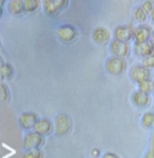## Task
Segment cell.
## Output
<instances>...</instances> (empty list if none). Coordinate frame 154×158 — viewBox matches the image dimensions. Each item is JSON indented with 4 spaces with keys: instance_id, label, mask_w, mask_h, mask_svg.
Here are the masks:
<instances>
[{
    "instance_id": "1",
    "label": "cell",
    "mask_w": 154,
    "mask_h": 158,
    "mask_svg": "<svg viewBox=\"0 0 154 158\" xmlns=\"http://www.w3.org/2000/svg\"><path fill=\"white\" fill-rule=\"evenodd\" d=\"M43 136L39 135L38 133H30L25 137V140H23V147L26 150H36L39 149L40 147L43 145Z\"/></svg>"
},
{
    "instance_id": "2",
    "label": "cell",
    "mask_w": 154,
    "mask_h": 158,
    "mask_svg": "<svg viewBox=\"0 0 154 158\" xmlns=\"http://www.w3.org/2000/svg\"><path fill=\"white\" fill-rule=\"evenodd\" d=\"M71 126H72V121L70 119V117L67 115H60L56 119L55 132L59 136L66 135V134H68L70 132Z\"/></svg>"
},
{
    "instance_id": "3",
    "label": "cell",
    "mask_w": 154,
    "mask_h": 158,
    "mask_svg": "<svg viewBox=\"0 0 154 158\" xmlns=\"http://www.w3.org/2000/svg\"><path fill=\"white\" fill-rule=\"evenodd\" d=\"M130 74H131V79L138 84L143 83V82H145V81H148L151 77L150 70L147 69V68H145L144 66L132 67L131 71H130Z\"/></svg>"
},
{
    "instance_id": "4",
    "label": "cell",
    "mask_w": 154,
    "mask_h": 158,
    "mask_svg": "<svg viewBox=\"0 0 154 158\" xmlns=\"http://www.w3.org/2000/svg\"><path fill=\"white\" fill-rule=\"evenodd\" d=\"M68 4V0H44V12L48 15H55Z\"/></svg>"
},
{
    "instance_id": "5",
    "label": "cell",
    "mask_w": 154,
    "mask_h": 158,
    "mask_svg": "<svg viewBox=\"0 0 154 158\" xmlns=\"http://www.w3.org/2000/svg\"><path fill=\"white\" fill-rule=\"evenodd\" d=\"M126 63L120 57H112L107 62V69L113 75H119L124 72Z\"/></svg>"
},
{
    "instance_id": "6",
    "label": "cell",
    "mask_w": 154,
    "mask_h": 158,
    "mask_svg": "<svg viewBox=\"0 0 154 158\" xmlns=\"http://www.w3.org/2000/svg\"><path fill=\"white\" fill-rule=\"evenodd\" d=\"M58 34L59 38L64 43H71L75 40L77 32H76V29L74 28L73 26L71 25H64L61 26L58 29Z\"/></svg>"
},
{
    "instance_id": "7",
    "label": "cell",
    "mask_w": 154,
    "mask_h": 158,
    "mask_svg": "<svg viewBox=\"0 0 154 158\" xmlns=\"http://www.w3.org/2000/svg\"><path fill=\"white\" fill-rule=\"evenodd\" d=\"M111 50L112 53L117 57H125L128 56L130 52V47L127 43L121 42L118 40H114L111 44Z\"/></svg>"
},
{
    "instance_id": "8",
    "label": "cell",
    "mask_w": 154,
    "mask_h": 158,
    "mask_svg": "<svg viewBox=\"0 0 154 158\" xmlns=\"http://www.w3.org/2000/svg\"><path fill=\"white\" fill-rule=\"evenodd\" d=\"M135 54L139 57H148L154 54L153 43H136L135 44Z\"/></svg>"
},
{
    "instance_id": "9",
    "label": "cell",
    "mask_w": 154,
    "mask_h": 158,
    "mask_svg": "<svg viewBox=\"0 0 154 158\" xmlns=\"http://www.w3.org/2000/svg\"><path fill=\"white\" fill-rule=\"evenodd\" d=\"M19 122H20V125L25 130L35 128V126L38 122L37 115L34 113H23L21 114L20 118H19Z\"/></svg>"
},
{
    "instance_id": "10",
    "label": "cell",
    "mask_w": 154,
    "mask_h": 158,
    "mask_svg": "<svg viewBox=\"0 0 154 158\" xmlns=\"http://www.w3.org/2000/svg\"><path fill=\"white\" fill-rule=\"evenodd\" d=\"M134 36V31L130 26H120L115 29V37L121 42H129Z\"/></svg>"
},
{
    "instance_id": "11",
    "label": "cell",
    "mask_w": 154,
    "mask_h": 158,
    "mask_svg": "<svg viewBox=\"0 0 154 158\" xmlns=\"http://www.w3.org/2000/svg\"><path fill=\"white\" fill-rule=\"evenodd\" d=\"M134 37L136 43H146L149 42L151 37V30L147 26H139L134 31Z\"/></svg>"
},
{
    "instance_id": "12",
    "label": "cell",
    "mask_w": 154,
    "mask_h": 158,
    "mask_svg": "<svg viewBox=\"0 0 154 158\" xmlns=\"http://www.w3.org/2000/svg\"><path fill=\"white\" fill-rule=\"evenodd\" d=\"M132 101L137 107L144 108L150 104V97L148 94H145L143 91H136L132 96Z\"/></svg>"
},
{
    "instance_id": "13",
    "label": "cell",
    "mask_w": 154,
    "mask_h": 158,
    "mask_svg": "<svg viewBox=\"0 0 154 158\" xmlns=\"http://www.w3.org/2000/svg\"><path fill=\"white\" fill-rule=\"evenodd\" d=\"M34 130L39 135L47 136L52 132V123L48 119H40V120H38Z\"/></svg>"
},
{
    "instance_id": "14",
    "label": "cell",
    "mask_w": 154,
    "mask_h": 158,
    "mask_svg": "<svg viewBox=\"0 0 154 158\" xmlns=\"http://www.w3.org/2000/svg\"><path fill=\"white\" fill-rule=\"evenodd\" d=\"M93 38L96 43L98 44H107L110 40V34L108 32L107 29L105 28H97L95 29V31L93 32Z\"/></svg>"
},
{
    "instance_id": "15",
    "label": "cell",
    "mask_w": 154,
    "mask_h": 158,
    "mask_svg": "<svg viewBox=\"0 0 154 158\" xmlns=\"http://www.w3.org/2000/svg\"><path fill=\"white\" fill-rule=\"evenodd\" d=\"M10 11L14 15H19L21 14L25 10V1L22 0H12L10 3Z\"/></svg>"
},
{
    "instance_id": "16",
    "label": "cell",
    "mask_w": 154,
    "mask_h": 158,
    "mask_svg": "<svg viewBox=\"0 0 154 158\" xmlns=\"http://www.w3.org/2000/svg\"><path fill=\"white\" fill-rule=\"evenodd\" d=\"M143 126L146 128H151L154 126V114L153 113H146L141 119Z\"/></svg>"
},
{
    "instance_id": "17",
    "label": "cell",
    "mask_w": 154,
    "mask_h": 158,
    "mask_svg": "<svg viewBox=\"0 0 154 158\" xmlns=\"http://www.w3.org/2000/svg\"><path fill=\"white\" fill-rule=\"evenodd\" d=\"M138 85H139V91H143L148 94L150 92L154 91V82L152 80H148V81H145Z\"/></svg>"
},
{
    "instance_id": "18",
    "label": "cell",
    "mask_w": 154,
    "mask_h": 158,
    "mask_svg": "<svg viewBox=\"0 0 154 158\" xmlns=\"http://www.w3.org/2000/svg\"><path fill=\"white\" fill-rule=\"evenodd\" d=\"M39 6L38 0H25V10L26 12H34Z\"/></svg>"
},
{
    "instance_id": "19",
    "label": "cell",
    "mask_w": 154,
    "mask_h": 158,
    "mask_svg": "<svg viewBox=\"0 0 154 158\" xmlns=\"http://www.w3.org/2000/svg\"><path fill=\"white\" fill-rule=\"evenodd\" d=\"M13 75V67L10 64L1 65V77L2 79H10Z\"/></svg>"
},
{
    "instance_id": "20",
    "label": "cell",
    "mask_w": 154,
    "mask_h": 158,
    "mask_svg": "<svg viewBox=\"0 0 154 158\" xmlns=\"http://www.w3.org/2000/svg\"><path fill=\"white\" fill-rule=\"evenodd\" d=\"M134 17H135L136 20L143 23L147 19V12L143 8H137L134 12Z\"/></svg>"
},
{
    "instance_id": "21",
    "label": "cell",
    "mask_w": 154,
    "mask_h": 158,
    "mask_svg": "<svg viewBox=\"0 0 154 158\" xmlns=\"http://www.w3.org/2000/svg\"><path fill=\"white\" fill-rule=\"evenodd\" d=\"M23 158H42V153L39 149L30 150L23 155Z\"/></svg>"
},
{
    "instance_id": "22",
    "label": "cell",
    "mask_w": 154,
    "mask_h": 158,
    "mask_svg": "<svg viewBox=\"0 0 154 158\" xmlns=\"http://www.w3.org/2000/svg\"><path fill=\"white\" fill-rule=\"evenodd\" d=\"M143 65L144 67L147 68V69H151V68H154V54L150 55L148 57H145L143 60Z\"/></svg>"
},
{
    "instance_id": "23",
    "label": "cell",
    "mask_w": 154,
    "mask_h": 158,
    "mask_svg": "<svg viewBox=\"0 0 154 158\" xmlns=\"http://www.w3.org/2000/svg\"><path fill=\"white\" fill-rule=\"evenodd\" d=\"M145 11L147 12V13H151V12L154 10V4L153 2L151 1V0H147L146 2H144L143 6H141Z\"/></svg>"
},
{
    "instance_id": "24",
    "label": "cell",
    "mask_w": 154,
    "mask_h": 158,
    "mask_svg": "<svg viewBox=\"0 0 154 158\" xmlns=\"http://www.w3.org/2000/svg\"><path fill=\"white\" fill-rule=\"evenodd\" d=\"M0 92H1V98H2V100H8L9 99V90H8V88L6 87V85L4 84H1V86H0Z\"/></svg>"
},
{
    "instance_id": "25",
    "label": "cell",
    "mask_w": 154,
    "mask_h": 158,
    "mask_svg": "<svg viewBox=\"0 0 154 158\" xmlns=\"http://www.w3.org/2000/svg\"><path fill=\"white\" fill-rule=\"evenodd\" d=\"M145 158H154V133H153V135H152V138H151L150 151L148 152V154L146 155Z\"/></svg>"
},
{
    "instance_id": "26",
    "label": "cell",
    "mask_w": 154,
    "mask_h": 158,
    "mask_svg": "<svg viewBox=\"0 0 154 158\" xmlns=\"http://www.w3.org/2000/svg\"><path fill=\"white\" fill-rule=\"evenodd\" d=\"M102 158H118V156L114 153H107V154L103 155Z\"/></svg>"
},
{
    "instance_id": "27",
    "label": "cell",
    "mask_w": 154,
    "mask_h": 158,
    "mask_svg": "<svg viewBox=\"0 0 154 158\" xmlns=\"http://www.w3.org/2000/svg\"><path fill=\"white\" fill-rule=\"evenodd\" d=\"M98 153H99V152H98L97 150H95V151H93V152H92V154L94 155V156H97V155H98Z\"/></svg>"
},
{
    "instance_id": "28",
    "label": "cell",
    "mask_w": 154,
    "mask_h": 158,
    "mask_svg": "<svg viewBox=\"0 0 154 158\" xmlns=\"http://www.w3.org/2000/svg\"><path fill=\"white\" fill-rule=\"evenodd\" d=\"M151 18H152V20L154 21V10L151 12Z\"/></svg>"
},
{
    "instance_id": "29",
    "label": "cell",
    "mask_w": 154,
    "mask_h": 158,
    "mask_svg": "<svg viewBox=\"0 0 154 158\" xmlns=\"http://www.w3.org/2000/svg\"><path fill=\"white\" fill-rule=\"evenodd\" d=\"M3 3H4V0H1V1H0V6H3Z\"/></svg>"
},
{
    "instance_id": "30",
    "label": "cell",
    "mask_w": 154,
    "mask_h": 158,
    "mask_svg": "<svg viewBox=\"0 0 154 158\" xmlns=\"http://www.w3.org/2000/svg\"><path fill=\"white\" fill-rule=\"evenodd\" d=\"M152 43H153V45H154V33H153V36H152Z\"/></svg>"
},
{
    "instance_id": "31",
    "label": "cell",
    "mask_w": 154,
    "mask_h": 158,
    "mask_svg": "<svg viewBox=\"0 0 154 158\" xmlns=\"http://www.w3.org/2000/svg\"><path fill=\"white\" fill-rule=\"evenodd\" d=\"M153 92H154V91H153Z\"/></svg>"
}]
</instances>
